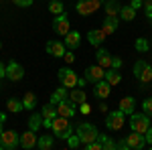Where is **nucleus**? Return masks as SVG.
Here are the masks:
<instances>
[{
  "instance_id": "obj_2",
  "label": "nucleus",
  "mask_w": 152,
  "mask_h": 150,
  "mask_svg": "<svg viewBox=\"0 0 152 150\" xmlns=\"http://www.w3.org/2000/svg\"><path fill=\"white\" fill-rule=\"evenodd\" d=\"M77 136H79V140H81V144H89V142H94V140H97V128L94 126V124H89V122H83V124H79L77 126V132H75Z\"/></svg>"
},
{
  "instance_id": "obj_47",
  "label": "nucleus",
  "mask_w": 152,
  "mask_h": 150,
  "mask_svg": "<svg viewBox=\"0 0 152 150\" xmlns=\"http://www.w3.org/2000/svg\"><path fill=\"white\" fill-rule=\"evenodd\" d=\"M85 83H87V81H85V77H77V85H75V87H85Z\"/></svg>"
},
{
  "instance_id": "obj_5",
  "label": "nucleus",
  "mask_w": 152,
  "mask_h": 150,
  "mask_svg": "<svg viewBox=\"0 0 152 150\" xmlns=\"http://www.w3.org/2000/svg\"><path fill=\"white\" fill-rule=\"evenodd\" d=\"M105 0H79L77 2V12L81 14V16H89V14H94L99 6H104Z\"/></svg>"
},
{
  "instance_id": "obj_3",
  "label": "nucleus",
  "mask_w": 152,
  "mask_h": 150,
  "mask_svg": "<svg viewBox=\"0 0 152 150\" xmlns=\"http://www.w3.org/2000/svg\"><path fill=\"white\" fill-rule=\"evenodd\" d=\"M130 128H132V132H140L144 134L148 128H150V116L148 114H130Z\"/></svg>"
},
{
  "instance_id": "obj_41",
  "label": "nucleus",
  "mask_w": 152,
  "mask_h": 150,
  "mask_svg": "<svg viewBox=\"0 0 152 150\" xmlns=\"http://www.w3.org/2000/svg\"><path fill=\"white\" fill-rule=\"evenodd\" d=\"M16 2V6H20V8H26V6H31L35 0H14Z\"/></svg>"
},
{
  "instance_id": "obj_44",
  "label": "nucleus",
  "mask_w": 152,
  "mask_h": 150,
  "mask_svg": "<svg viewBox=\"0 0 152 150\" xmlns=\"http://www.w3.org/2000/svg\"><path fill=\"white\" fill-rule=\"evenodd\" d=\"M116 148H120V150H130V148H128V142H126V138H122L120 142H116Z\"/></svg>"
},
{
  "instance_id": "obj_13",
  "label": "nucleus",
  "mask_w": 152,
  "mask_h": 150,
  "mask_svg": "<svg viewBox=\"0 0 152 150\" xmlns=\"http://www.w3.org/2000/svg\"><path fill=\"white\" fill-rule=\"evenodd\" d=\"M57 114L63 116V118H73L75 116V104L71 100H65V102H59L57 104Z\"/></svg>"
},
{
  "instance_id": "obj_29",
  "label": "nucleus",
  "mask_w": 152,
  "mask_h": 150,
  "mask_svg": "<svg viewBox=\"0 0 152 150\" xmlns=\"http://www.w3.org/2000/svg\"><path fill=\"white\" fill-rule=\"evenodd\" d=\"M120 16H122V20L132 23V20L136 18V10H134L132 6H122V8H120Z\"/></svg>"
},
{
  "instance_id": "obj_21",
  "label": "nucleus",
  "mask_w": 152,
  "mask_h": 150,
  "mask_svg": "<svg viewBox=\"0 0 152 150\" xmlns=\"http://www.w3.org/2000/svg\"><path fill=\"white\" fill-rule=\"evenodd\" d=\"M69 100L75 105H79V104H83V102L87 100V95H85V91H83L81 87H71L69 89Z\"/></svg>"
},
{
  "instance_id": "obj_36",
  "label": "nucleus",
  "mask_w": 152,
  "mask_h": 150,
  "mask_svg": "<svg viewBox=\"0 0 152 150\" xmlns=\"http://www.w3.org/2000/svg\"><path fill=\"white\" fill-rule=\"evenodd\" d=\"M67 144H69V148H79V144H81V140H79V136H77V134H75V136L71 134L69 138H67Z\"/></svg>"
},
{
  "instance_id": "obj_6",
  "label": "nucleus",
  "mask_w": 152,
  "mask_h": 150,
  "mask_svg": "<svg viewBox=\"0 0 152 150\" xmlns=\"http://www.w3.org/2000/svg\"><path fill=\"white\" fill-rule=\"evenodd\" d=\"M57 77H59V81H61V85H65L67 89H71V87L77 85V77H79V75L73 69H69V67H61L59 73H57Z\"/></svg>"
},
{
  "instance_id": "obj_42",
  "label": "nucleus",
  "mask_w": 152,
  "mask_h": 150,
  "mask_svg": "<svg viewBox=\"0 0 152 150\" xmlns=\"http://www.w3.org/2000/svg\"><path fill=\"white\" fill-rule=\"evenodd\" d=\"M63 57H65V61H67L69 65L75 61V55H73V51H71V49H69V51H65V55H63Z\"/></svg>"
},
{
  "instance_id": "obj_31",
  "label": "nucleus",
  "mask_w": 152,
  "mask_h": 150,
  "mask_svg": "<svg viewBox=\"0 0 152 150\" xmlns=\"http://www.w3.org/2000/svg\"><path fill=\"white\" fill-rule=\"evenodd\" d=\"M6 108H8V112H12V114H18V112H23V100H16V97H10L8 100V104H6Z\"/></svg>"
},
{
  "instance_id": "obj_35",
  "label": "nucleus",
  "mask_w": 152,
  "mask_h": 150,
  "mask_svg": "<svg viewBox=\"0 0 152 150\" xmlns=\"http://www.w3.org/2000/svg\"><path fill=\"white\" fill-rule=\"evenodd\" d=\"M142 112L148 114V116H152V97H146V100L142 102Z\"/></svg>"
},
{
  "instance_id": "obj_26",
  "label": "nucleus",
  "mask_w": 152,
  "mask_h": 150,
  "mask_svg": "<svg viewBox=\"0 0 152 150\" xmlns=\"http://www.w3.org/2000/svg\"><path fill=\"white\" fill-rule=\"evenodd\" d=\"M35 105H37V95L33 91H26L24 93V97H23V108L24 110H35Z\"/></svg>"
},
{
  "instance_id": "obj_19",
  "label": "nucleus",
  "mask_w": 152,
  "mask_h": 150,
  "mask_svg": "<svg viewBox=\"0 0 152 150\" xmlns=\"http://www.w3.org/2000/svg\"><path fill=\"white\" fill-rule=\"evenodd\" d=\"M102 31L105 35H114L118 31V16H105L102 23Z\"/></svg>"
},
{
  "instance_id": "obj_30",
  "label": "nucleus",
  "mask_w": 152,
  "mask_h": 150,
  "mask_svg": "<svg viewBox=\"0 0 152 150\" xmlns=\"http://www.w3.org/2000/svg\"><path fill=\"white\" fill-rule=\"evenodd\" d=\"M37 146H39L41 150L53 148V136H49V134H45V136H39V138H37Z\"/></svg>"
},
{
  "instance_id": "obj_4",
  "label": "nucleus",
  "mask_w": 152,
  "mask_h": 150,
  "mask_svg": "<svg viewBox=\"0 0 152 150\" xmlns=\"http://www.w3.org/2000/svg\"><path fill=\"white\" fill-rule=\"evenodd\" d=\"M16 146H20V134L14 130H4L0 134V150H14Z\"/></svg>"
},
{
  "instance_id": "obj_7",
  "label": "nucleus",
  "mask_w": 152,
  "mask_h": 150,
  "mask_svg": "<svg viewBox=\"0 0 152 150\" xmlns=\"http://www.w3.org/2000/svg\"><path fill=\"white\" fill-rule=\"evenodd\" d=\"M105 128L114 130V132L124 128V114H122V110H114V112H110L105 116Z\"/></svg>"
},
{
  "instance_id": "obj_1",
  "label": "nucleus",
  "mask_w": 152,
  "mask_h": 150,
  "mask_svg": "<svg viewBox=\"0 0 152 150\" xmlns=\"http://www.w3.org/2000/svg\"><path fill=\"white\" fill-rule=\"evenodd\" d=\"M51 130H53V136H57L61 140H67L73 134V126L69 124V118H63V116H57L51 124Z\"/></svg>"
},
{
  "instance_id": "obj_14",
  "label": "nucleus",
  "mask_w": 152,
  "mask_h": 150,
  "mask_svg": "<svg viewBox=\"0 0 152 150\" xmlns=\"http://www.w3.org/2000/svg\"><path fill=\"white\" fill-rule=\"evenodd\" d=\"M45 51H47L49 55H53V57H63L65 55V43H61V41H49L47 45H45Z\"/></svg>"
},
{
  "instance_id": "obj_28",
  "label": "nucleus",
  "mask_w": 152,
  "mask_h": 150,
  "mask_svg": "<svg viewBox=\"0 0 152 150\" xmlns=\"http://www.w3.org/2000/svg\"><path fill=\"white\" fill-rule=\"evenodd\" d=\"M97 142L102 144V150H114L116 148V140H112L105 134H97Z\"/></svg>"
},
{
  "instance_id": "obj_12",
  "label": "nucleus",
  "mask_w": 152,
  "mask_h": 150,
  "mask_svg": "<svg viewBox=\"0 0 152 150\" xmlns=\"http://www.w3.org/2000/svg\"><path fill=\"white\" fill-rule=\"evenodd\" d=\"M104 73H105L104 67H99V65H91V67H87V69H85V81L95 83V81L104 79Z\"/></svg>"
},
{
  "instance_id": "obj_11",
  "label": "nucleus",
  "mask_w": 152,
  "mask_h": 150,
  "mask_svg": "<svg viewBox=\"0 0 152 150\" xmlns=\"http://www.w3.org/2000/svg\"><path fill=\"white\" fill-rule=\"evenodd\" d=\"M110 93H112V85H110L105 79H99V81L94 83V95L95 97L105 100V97H110Z\"/></svg>"
},
{
  "instance_id": "obj_27",
  "label": "nucleus",
  "mask_w": 152,
  "mask_h": 150,
  "mask_svg": "<svg viewBox=\"0 0 152 150\" xmlns=\"http://www.w3.org/2000/svg\"><path fill=\"white\" fill-rule=\"evenodd\" d=\"M43 126V114H31V118H28V130H33V132H37L39 128Z\"/></svg>"
},
{
  "instance_id": "obj_51",
  "label": "nucleus",
  "mask_w": 152,
  "mask_h": 150,
  "mask_svg": "<svg viewBox=\"0 0 152 150\" xmlns=\"http://www.w3.org/2000/svg\"><path fill=\"white\" fill-rule=\"evenodd\" d=\"M2 132H4V130H2V124H0V134H2Z\"/></svg>"
},
{
  "instance_id": "obj_50",
  "label": "nucleus",
  "mask_w": 152,
  "mask_h": 150,
  "mask_svg": "<svg viewBox=\"0 0 152 150\" xmlns=\"http://www.w3.org/2000/svg\"><path fill=\"white\" fill-rule=\"evenodd\" d=\"M4 122H6V114H2V112H0V124H4Z\"/></svg>"
},
{
  "instance_id": "obj_17",
  "label": "nucleus",
  "mask_w": 152,
  "mask_h": 150,
  "mask_svg": "<svg viewBox=\"0 0 152 150\" xmlns=\"http://www.w3.org/2000/svg\"><path fill=\"white\" fill-rule=\"evenodd\" d=\"M37 132H33V130H28V132H24V134H20V146L23 148H35L37 146Z\"/></svg>"
},
{
  "instance_id": "obj_10",
  "label": "nucleus",
  "mask_w": 152,
  "mask_h": 150,
  "mask_svg": "<svg viewBox=\"0 0 152 150\" xmlns=\"http://www.w3.org/2000/svg\"><path fill=\"white\" fill-rule=\"evenodd\" d=\"M126 142H128V148H134V150H144L146 148V138L144 134L140 132H132L126 136Z\"/></svg>"
},
{
  "instance_id": "obj_45",
  "label": "nucleus",
  "mask_w": 152,
  "mask_h": 150,
  "mask_svg": "<svg viewBox=\"0 0 152 150\" xmlns=\"http://www.w3.org/2000/svg\"><path fill=\"white\" fill-rule=\"evenodd\" d=\"M130 6L138 12V8H142V0H132V2H130Z\"/></svg>"
},
{
  "instance_id": "obj_16",
  "label": "nucleus",
  "mask_w": 152,
  "mask_h": 150,
  "mask_svg": "<svg viewBox=\"0 0 152 150\" xmlns=\"http://www.w3.org/2000/svg\"><path fill=\"white\" fill-rule=\"evenodd\" d=\"M105 37H107V35H105L102 29H94V31H89V33H87V41H89V45L99 47L105 41Z\"/></svg>"
},
{
  "instance_id": "obj_43",
  "label": "nucleus",
  "mask_w": 152,
  "mask_h": 150,
  "mask_svg": "<svg viewBox=\"0 0 152 150\" xmlns=\"http://www.w3.org/2000/svg\"><path fill=\"white\" fill-rule=\"evenodd\" d=\"M144 138H146V144H148V146H152V126L144 132Z\"/></svg>"
},
{
  "instance_id": "obj_38",
  "label": "nucleus",
  "mask_w": 152,
  "mask_h": 150,
  "mask_svg": "<svg viewBox=\"0 0 152 150\" xmlns=\"http://www.w3.org/2000/svg\"><path fill=\"white\" fill-rule=\"evenodd\" d=\"M142 4H144V8H146V16L152 20V0H142Z\"/></svg>"
},
{
  "instance_id": "obj_15",
  "label": "nucleus",
  "mask_w": 152,
  "mask_h": 150,
  "mask_svg": "<svg viewBox=\"0 0 152 150\" xmlns=\"http://www.w3.org/2000/svg\"><path fill=\"white\" fill-rule=\"evenodd\" d=\"M95 61H97L99 67L110 69V67H112V53H110L107 49H97V53H95Z\"/></svg>"
},
{
  "instance_id": "obj_52",
  "label": "nucleus",
  "mask_w": 152,
  "mask_h": 150,
  "mask_svg": "<svg viewBox=\"0 0 152 150\" xmlns=\"http://www.w3.org/2000/svg\"><path fill=\"white\" fill-rule=\"evenodd\" d=\"M0 49H2V43H0Z\"/></svg>"
},
{
  "instance_id": "obj_23",
  "label": "nucleus",
  "mask_w": 152,
  "mask_h": 150,
  "mask_svg": "<svg viewBox=\"0 0 152 150\" xmlns=\"http://www.w3.org/2000/svg\"><path fill=\"white\" fill-rule=\"evenodd\" d=\"M134 105H136V100L130 95V97H124V100L120 102V108H118V110H122L124 116H130L132 112H134Z\"/></svg>"
},
{
  "instance_id": "obj_20",
  "label": "nucleus",
  "mask_w": 152,
  "mask_h": 150,
  "mask_svg": "<svg viewBox=\"0 0 152 150\" xmlns=\"http://www.w3.org/2000/svg\"><path fill=\"white\" fill-rule=\"evenodd\" d=\"M65 100H69V89L65 87V85H61V87H57L55 91H53V95H51V104H55L57 105L59 102H65Z\"/></svg>"
},
{
  "instance_id": "obj_53",
  "label": "nucleus",
  "mask_w": 152,
  "mask_h": 150,
  "mask_svg": "<svg viewBox=\"0 0 152 150\" xmlns=\"http://www.w3.org/2000/svg\"><path fill=\"white\" fill-rule=\"evenodd\" d=\"M150 83H152V81H150Z\"/></svg>"
},
{
  "instance_id": "obj_32",
  "label": "nucleus",
  "mask_w": 152,
  "mask_h": 150,
  "mask_svg": "<svg viewBox=\"0 0 152 150\" xmlns=\"http://www.w3.org/2000/svg\"><path fill=\"white\" fill-rule=\"evenodd\" d=\"M138 79H140V83H144V85H146V83H150V81H152V65L146 63V67L142 69V73L138 75Z\"/></svg>"
},
{
  "instance_id": "obj_9",
  "label": "nucleus",
  "mask_w": 152,
  "mask_h": 150,
  "mask_svg": "<svg viewBox=\"0 0 152 150\" xmlns=\"http://www.w3.org/2000/svg\"><path fill=\"white\" fill-rule=\"evenodd\" d=\"M23 77H24V67L20 63H16V61H10V63L6 65V79L20 81Z\"/></svg>"
},
{
  "instance_id": "obj_40",
  "label": "nucleus",
  "mask_w": 152,
  "mask_h": 150,
  "mask_svg": "<svg viewBox=\"0 0 152 150\" xmlns=\"http://www.w3.org/2000/svg\"><path fill=\"white\" fill-rule=\"evenodd\" d=\"M122 67V59L120 57H112V67L110 69H120Z\"/></svg>"
},
{
  "instance_id": "obj_24",
  "label": "nucleus",
  "mask_w": 152,
  "mask_h": 150,
  "mask_svg": "<svg viewBox=\"0 0 152 150\" xmlns=\"http://www.w3.org/2000/svg\"><path fill=\"white\" fill-rule=\"evenodd\" d=\"M104 79L114 87V85H118V83L122 81V75H120V71H118V69H107L104 73Z\"/></svg>"
},
{
  "instance_id": "obj_22",
  "label": "nucleus",
  "mask_w": 152,
  "mask_h": 150,
  "mask_svg": "<svg viewBox=\"0 0 152 150\" xmlns=\"http://www.w3.org/2000/svg\"><path fill=\"white\" fill-rule=\"evenodd\" d=\"M120 4L118 0H105L104 2V10H105V16H118L120 14Z\"/></svg>"
},
{
  "instance_id": "obj_25",
  "label": "nucleus",
  "mask_w": 152,
  "mask_h": 150,
  "mask_svg": "<svg viewBox=\"0 0 152 150\" xmlns=\"http://www.w3.org/2000/svg\"><path fill=\"white\" fill-rule=\"evenodd\" d=\"M41 114H43V120H51V122H53V120L59 116V114H57V105L49 102V104L43 108V112H41Z\"/></svg>"
},
{
  "instance_id": "obj_39",
  "label": "nucleus",
  "mask_w": 152,
  "mask_h": 150,
  "mask_svg": "<svg viewBox=\"0 0 152 150\" xmlns=\"http://www.w3.org/2000/svg\"><path fill=\"white\" fill-rule=\"evenodd\" d=\"M87 150H102V144L97 142V140H94V142H89V144H83Z\"/></svg>"
},
{
  "instance_id": "obj_48",
  "label": "nucleus",
  "mask_w": 152,
  "mask_h": 150,
  "mask_svg": "<svg viewBox=\"0 0 152 150\" xmlns=\"http://www.w3.org/2000/svg\"><path fill=\"white\" fill-rule=\"evenodd\" d=\"M4 77H6V65L0 63V79H4Z\"/></svg>"
},
{
  "instance_id": "obj_37",
  "label": "nucleus",
  "mask_w": 152,
  "mask_h": 150,
  "mask_svg": "<svg viewBox=\"0 0 152 150\" xmlns=\"http://www.w3.org/2000/svg\"><path fill=\"white\" fill-rule=\"evenodd\" d=\"M144 67H146V61H136V63H134V75L138 77V75L142 73V69H144Z\"/></svg>"
},
{
  "instance_id": "obj_49",
  "label": "nucleus",
  "mask_w": 152,
  "mask_h": 150,
  "mask_svg": "<svg viewBox=\"0 0 152 150\" xmlns=\"http://www.w3.org/2000/svg\"><path fill=\"white\" fill-rule=\"evenodd\" d=\"M51 124H53L51 120H43V126H45V128H51Z\"/></svg>"
},
{
  "instance_id": "obj_8",
  "label": "nucleus",
  "mask_w": 152,
  "mask_h": 150,
  "mask_svg": "<svg viewBox=\"0 0 152 150\" xmlns=\"http://www.w3.org/2000/svg\"><path fill=\"white\" fill-rule=\"evenodd\" d=\"M53 31H55L57 35H61V37H65L71 31L67 12H63V14H57V16H55V20H53Z\"/></svg>"
},
{
  "instance_id": "obj_18",
  "label": "nucleus",
  "mask_w": 152,
  "mask_h": 150,
  "mask_svg": "<svg viewBox=\"0 0 152 150\" xmlns=\"http://www.w3.org/2000/svg\"><path fill=\"white\" fill-rule=\"evenodd\" d=\"M79 45H81V37H79V33H77V31H69V33L65 35V47L71 49V51H75Z\"/></svg>"
},
{
  "instance_id": "obj_33",
  "label": "nucleus",
  "mask_w": 152,
  "mask_h": 150,
  "mask_svg": "<svg viewBox=\"0 0 152 150\" xmlns=\"http://www.w3.org/2000/svg\"><path fill=\"white\" fill-rule=\"evenodd\" d=\"M49 12H53L55 16H57V14H63V12H65V4H63L61 0H53V2L49 4Z\"/></svg>"
},
{
  "instance_id": "obj_46",
  "label": "nucleus",
  "mask_w": 152,
  "mask_h": 150,
  "mask_svg": "<svg viewBox=\"0 0 152 150\" xmlns=\"http://www.w3.org/2000/svg\"><path fill=\"white\" fill-rule=\"evenodd\" d=\"M79 105H81V114H85V116H87L89 112H91V108H89V105L85 104V102H83V104H79Z\"/></svg>"
},
{
  "instance_id": "obj_34",
  "label": "nucleus",
  "mask_w": 152,
  "mask_h": 150,
  "mask_svg": "<svg viewBox=\"0 0 152 150\" xmlns=\"http://www.w3.org/2000/svg\"><path fill=\"white\" fill-rule=\"evenodd\" d=\"M134 47H136L138 53H146V51L150 49V43H148L144 37H140V39H136V45H134Z\"/></svg>"
}]
</instances>
